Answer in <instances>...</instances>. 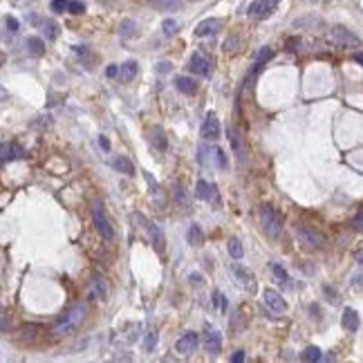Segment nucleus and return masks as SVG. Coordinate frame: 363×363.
I'll return each instance as SVG.
<instances>
[{
	"label": "nucleus",
	"instance_id": "1",
	"mask_svg": "<svg viewBox=\"0 0 363 363\" xmlns=\"http://www.w3.org/2000/svg\"><path fill=\"white\" fill-rule=\"evenodd\" d=\"M85 316H88V307H85V305H74L63 316H59V321L52 327V334H54V336H68V334L76 332V329L83 325Z\"/></svg>",
	"mask_w": 363,
	"mask_h": 363
},
{
	"label": "nucleus",
	"instance_id": "2",
	"mask_svg": "<svg viewBox=\"0 0 363 363\" xmlns=\"http://www.w3.org/2000/svg\"><path fill=\"white\" fill-rule=\"evenodd\" d=\"M260 222H262V229H265L271 238H278L280 231H283V218H280V213L276 211L274 207H269V204L260 207Z\"/></svg>",
	"mask_w": 363,
	"mask_h": 363
},
{
	"label": "nucleus",
	"instance_id": "3",
	"mask_svg": "<svg viewBox=\"0 0 363 363\" xmlns=\"http://www.w3.org/2000/svg\"><path fill=\"white\" fill-rule=\"evenodd\" d=\"M92 220H94V227H97V231L101 233L103 240H108V242L114 240V227L106 216V209H103L99 202L92 204Z\"/></svg>",
	"mask_w": 363,
	"mask_h": 363
},
{
	"label": "nucleus",
	"instance_id": "4",
	"mask_svg": "<svg viewBox=\"0 0 363 363\" xmlns=\"http://www.w3.org/2000/svg\"><path fill=\"white\" fill-rule=\"evenodd\" d=\"M296 236H298V240L303 242V245L312 247V249H325V245H327V238L312 227H298L296 229Z\"/></svg>",
	"mask_w": 363,
	"mask_h": 363
},
{
	"label": "nucleus",
	"instance_id": "5",
	"mask_svg": "<svg viewBox=\"0 0 363 363\" xmlns=\"http://www.w3.org/2000/svg\"><path fill=\"white\" fill-rule=\"evenodd\" d=\"M329 38H332L336 45H345V47H359L361 45V41H359V36L356 34H352L350 30H345L343 25H334L332 30H329Z\"/></svg>",
	"mask_w": 363,
	"mask_h": 363
},
{
	"label": "nucleus",
	"instance_id": "6",
	"mask_svg": "<svg viewBox=\"0 0 363 363\" xmlns=\"http://www.w3.org/2000/svg\"><path fill=\"white\" fill-rule=\"evenodd\" d=\"M189 72L198 74V76H211L213 68H211V59H207L204 54H200V52H193L189 59Z\"/></svg>",
	"mask_w": 363,
	"mask_h": 363
},
{
	"label": "nucleus",
	"instance_id": "7",
	"mask_svg": "<svg viewBox=\"0 0 363 363\" xmlns=\"http://www.w3.org/2000/svg\"><path fill=\"white\" fill-rule=\"evenodd\" d=\"M280 5V0H254L249 7V14L256 18V21H265L271 14L276 12V7Z\"/></svg>",
	"mask_w": 363,
	"mask_h": 363
},
{
	"label": "nucleus",
	"instance_id": "8",
	"mask_svg": "<svg viewBox=\"0 0 363 363\" xmlns=\"http://www.w3.org/2000/svg\"><path fill=\"white\" fill-rule=\"evenodd\" d=\"M144 229H146V233H148V240H150V245L155 247V251H157V254H164V251H166V238H164V231H161V227H159V224H155V222H150V220H146Z\"/></svg>",
	"mask_w": 363,
	"mask_h": 363
},
{
	"label": "nucleus",
	"instance_id": "9",
	"mask_svg": "<svg viewBox=\"0 0 363 363\" xmlns=\"http://www.w3.org/2000/svg\"><path fill=\"white\" fill-rule=\"evenodd\" d=\"M231 274H233V278H236L238 287H242L247 291H256V278H254V274H251L249 269H245V267H240V265H233Z\"/></svg>",
	"mask_w": 363,
	"mask_h": 363
},
{
	"label": "nucleus",
	"instance_id": "10",
	"mask_svg": "<svg viewBox=\"0 0 363 363\" xmlns=\"http://www.w3.org/2000/svg\"><path fill=\"white\" fill-rule=\"evenodd\" d=\"M202 137L207 141H216L220 139V121L216 117V112H209L202 121Z\"/></svg>",
	"mask_w": 363,
	"mask_h": 363
},
{
	"label": "nucleus",
	"instance_id": "11",
	"mask_svg": "<svg viewBox=\"0 0 363 363\" xmlns=\"http://www.w3.org/2000/svg\"><path fill=\"white\" fill-rule=\"evenodd\" d=\"M170 195H173V202L177 204L182 211H191V202H189V193H186L184 184L179 179H175L170 184Z\"/></svg>",
	"mask_w": 363,
	"mask_h": 363
},
{
	"label": "nucleus",
	"instance_id": "12",
	"mask_svg": "<svg viewBox=\"0 0 363 363\" xmlns=\"http://www.w3.org/2000/svg\"><path fill=\"white\" fill-rule=\"evenodd\" d=\"M198 343H200L198 334H195V332H186L184 336L177 341V345H175V347H177V352L182 356H189V354H193V352L198 350Z\"/></svg>",
	"mask_w": 363,
	"mask_h": 363
},
{
	"label": "nucleus",
	"instance_id": "13",
	"mask_svg": "<svg viewBox=\"0 0 363 363\" xmlns=\"http://www.w3.org/2000/svg\"><path fill=\"white\" fill-rule=\"evenodd\" d=\"M204 350L209 354H220L222 352V334L218 329H207V334H204Z\"/></svg>",
	"mask_w": 363,
	"mask_h": 363
},
{
	"label": "nucleus",
	"instance_id": "14",
	"mask_svg": "<svg viewBox=\"0 0 363 363\" xmlns=\"http://www.w3.org/2000/svg\"><path fill=\"white\" fill-rule=\"evenodd\" d=\"M220 30H222V21H220V18H207V21H202L195 27V36H200V38L213 36V34H218Z\"/></svg>",
	"mask_w": 363,
	"mask_h": 363
},
{
	"label": "nucleus",
	"instance_id": "15",
	"mask_svg": "<svg viewBox=\"0 0 363 363\" xmlns=\"http://www.w3.org/2000/svg\"><path fill=\"white\" fill-rule=\"evenodd\" d=\"M21 157H25V150L18 144H12V141L0 144V161H14V159H21Z\"/></svg>",
	"mask_w": 363,
	"mask_h": 363
},
{
	"label": "nucleus",
	"instance_id": "16",
	"mask_svg": "<svg viewBox=\"0 0 363 363\" xmlns=\"http://www.w3.org/2000/svg\"><path fill=\"white\" fill-rule=\"evenodd\" d=\"M227 135H229V141H231V148L236 152L238 159H245V137L240 135V130L236 128H227Z\"/></svg>",
	"mask_w": 363,
	"mask_h": 363
},
{
	"label": "nucleus",
	"instance_id": "17",
	"mask_svg": "<svg viewBox=\"0 0 363 363\" xmlns=\"http://www.w3.org/2000/svg\"><path fill=\"white\" fill-rule=\"evenodd\" d=\"M262 296H265V303L269 305L274 312L280 314V312H285V309H287V303H285L283 296H280L276 289H265V291H262Z\"/></svg>",
	"mask_w": 363,
	"mask_h": 363
},
{
	"label": "nucleus",
	"instance_id": "18",
	"mask_svg": "<svg viewBox=\"0 0 363 363\" xmlns=\"http://www.w3.org/2000/svg\"><path fill=\"white\" fill-rule=\"evenodd\" d=\"M195 195H198V200H204V202H213V200L218 198L216 184H209L207 179H200L198 186H195Z\"/></svg>",
	"mask_w": 363,
	"mask_h": 363
},
{
	"label": "nucleus",
	"instance_id": "19",
	"mask_svg": "<svg viewBox=\"0 0 363 363\" xmlns=\"http://www.w3.org/2000/svg\"><path fill=\"white\" fill-rule=\"evenodd\" d=\"M137 72H139V65H137V61H126V63L119 68V81L121 83H130L132 79L137 76Z\"/></svg>",
	"mask_w": 363,
	"mask_h": 363
},
{
	"label": "nucleus",
	"instance_id": "20",
	"mask_svg": "<svg viewBox=\"0 0 363 363\" xmlns=\"http://www.w3.org/2000/svg\"><path fill=\"white\" fill-rule=\"evenodd\" d=\"M175 88L182 94H195L198 92V81L193 76H175Z\"/></svg>",
	"mask_w": 363,
	"mask_h": 363
},
{
	"label": "nucleus",
	"instance_id": "21",
	"mask_svg": "<svg viewBox=\"0 0 363 363\" xmlns=\"http://www.w3.org/2000/svg\"><path fill=\"white\" fill-rule=\"evenodd\" d=\"M343 327L347 329V332H356L359 329V312L352 307H345V312H343Z\"/></svg>",
	"mask_w": 363,
	"mask_h": 363
},
{
	"label": "nucleus",
	"instance_id": "22",
	"mask_svg": "<svg viewBox=\"0 0 363 363\" xmlns=\"http://www.w3.org/2000/svg\"><path fill=\"white\" fill-rule=\"evenodd\" d=\"M106 296H108V287H106V283H103V278L94 276L92 278V289H90V298L92 300H106Z\"/></svg>",
	"mask_w": 363,
	"mask_h": 363
},
{
	"label": "nucleus",
	"instance_id": "23",
	"mask_svg": "<svg viewBox=\"0 0 363 363\" xmlns=\"http://www.w3.org/2000/svg\"><path fill=\"white\" fill-rule=\"evenodd\" d=\"M186 240H189L193 247H202L204 233H202V229H200V224H191L189 233H186Z\"/></svg>",
	"mask_w": 363,
	"mask_h": 363
},
{
	"label": "nucleus",
	"instance_id": "24",
	"mask_svg": "<svg viewBox=\"0 0 363 363\" xmlns=\"http://www.w3.org/2000/svg\"><path fill=\"white\" fill-rule=\"evenodd\" d=\"M137 34V23L135 21H121V25H119V36L123 38V41H128V38H132Z\"/></svg>",
	"mask_w": 363,
	"mask_h": 363
},
{
	"label": "nucleus",
	"instance_id": "25",
	"mask_svg": "<svg viewBox=\"0 0 363 363\" xmlns=\"http://www.w3.org/2000/svg\"><path fill=\"white\" fill-rule=\"evenodd\" d=\"M114 168L123 175H135V164H132L128 157H117V159H114Z\"/></svg>",
	"mask_w": 363,
	"mask_h": 363
},
{
	"label": "nucleus",
	"instance_id": "26",
	"mask_svg": "<svg viewBox=\"0 0 363 363\" xmlns=\"http://www.w3.org/2000/svg\"><path fill=\"white\" fill-rule=\"evenodd\" d=\"M27 47H30V52L34 56H43V54H45V41H43V38H38V36H30V38H27Z\"/></svg>",
	"mask_w": 363,
	"mask_h": 363
},
{
	"label": "nucleus",
	"instance_id": "27",
	"mask_svg": "<svg viewBox=\"0 0 363 363\" xmlns=\"http://www.w3.org/2000/svg\"><path fill=\"white\" fill-rule=\"evenodd\" d=\"M41 332H43L41 325H25V327L21 329V338H23L25 343H32V341H36Z\"/></svg>",
	"mask_w": 363,
	"mask_h": 363
},
{
	"label": "nucleus",
	"instance_id": "28",
	"mask_svg": "<svg viewBox=\"0 0 363 363\" xmlns=\"http://www.w3.org/2000/svg\"><path fill=\"white\" fill-rule=\"evenodd\" d=\"M229 254H231L233 260L245 258V247H242V242L238 238H229Z\"/></svg>",
	"mask_w": 363,
	"mask_h": 363
},
{
	"label": "nucleus",
	"instance_id": "29",
	"mask_svg": "<svg viewBox=\"0 0 363 363\" xmlns=\"http://www.w3.org/2000/svg\"><path fill=\"white\" fill-rule=\"evenodd\" d=\"M152 144L157 146V150H166V148H168V139H166L164 130H161L159 126L152 128Z\"/></svg>",
	"mask_w": 363,
	"mask_h": 363
},
{
	"label": "nucleus",
	"instance_id": "30",
	"mask_svg": "<svg viewBox=\"0 0 363 363\" xmlns=\"http://www.w3.org/2000/svg\"><path fill=\"white\" fill-rule=\"evenodd\" d=\"M222 50H224V54H236L238 50H240V36H229L227 41L222 43Z\"/></svg>",
	"mask_w": 363,
	"mask_h": 363
},
{
	"label": "nucleus",
	"instance_id": "31",
	"mask_svg": "<svg viewBox=\"0 0 363 363\" xmlns=\"http://www.w3.org/2000/svg\"><path fill=\"white\" fill-rule=\"evenodd\" d=\"M161 30H164L166 36H173V34H177L179 32V23L175 21V18H166V21L161 23Z\"/></svg>",
	"mask_w": 363,
	"mask_h": 363
},
{
	"label": "nucleus",
	"instance_id": "32",
	"mask_svg": "<svg viewBox=\"0 0 363 363\" xmlns=\"http://www.w3.org/2000/svg\"><path fill=\"white\" fill-rule=\"evenodd\" d=\"M157 9H164V12H170V9H179L182 0H152Z\"/></svg>",
	"mask_w": 363,
	"mask_h": 363
},
{
	"label": "nucleus",
	"instance_id": "33",
	"mask_svg": "<svg viewBox=\"0 0 363 363\" xmlns=\"http://www.w3.org/2000/svg\"><path fill=\"white\" fill-rule=\"evenodd\" d=\"M213 157H216V164L220 170H227L229 168V159H227V152L222 150V148H216L213 150Z\"/></svg>",
	"mask_w": 363,
	"mask_h": 363
},
{
	"label": "nucleus",
	"instance_id": "34",
	"mask_svg": "<svg viewBox=\"0 0 363 363\" xmlns=\"http://www.w3.org/2000/svg\"><path fill=\"white\" fill-rule=\"evenodd\" d=\"M321 356H323L321 350L312 345V347H307V350H305L303 354H300V359H303V361H321Z\"/></svg>",
	"mask_w": 363,
	"mask_h": 363
},
{
	"label": "nucleus",
	"instance_id": "35",
	"mask_svg": "<svg viewBox=\"0 0 363 363\" xmlns=\"http://www.w3.org/2000/svg\"><path fill=\"white\" fill-rule=\"evenodd\" d=\"M271 271H274V276H276V278H278L283 285H287V283H289V276H287V271H285L283 267L278 265V262H274V265H271Z\"/></svg>",
	"mask_w": 363,
	"mask_h": 363
},
{
	"label": "nucleus",
	"instance_id": "36",
	"mask_svg": "<svg viewBox=\"0 0 363 363\" xmlns=\"http://www.w3.org/2000/svg\"><path fill=\"white\" fill-rule=\"evenodd\" d=\"M45 36H47V41H54V38L59 36V25H56L54 21H45Z\"/></svg>",
	"mask_w": 363,
	"mask_h": 363
},
{
	"label": "nucleus",
	"instance_id": "37",
	"mask_svg": "<svg viewBox=\"0 0 363 363\" xmlns=\"http://www.w3.org/2000/svg\"><path fill=\"white\" fill-rule=\"evenodd\" d=\"M157 338H159V336H157V332H148V334H146V338H144V350H146V352L155 350Z\"/></svg>",
	"mask_w": 363,
	"mask_h": 363
},
{
	"label": "nucleus",
	"instance_id": "38",
	"mask_svg": "<svg viewBox=\"0 0 363 363\" xmlns=\"http://www.w3.org/2000/svg\"><path fill=\"white\" fill-rule=\"evenodd\" d=\"M68 12H70V14H76V16H79V14L85 12V5L81 3V0H72V3L68 0Z\"/></svg>",
	"mask_w": 363,
	"mask_h": 363
},
{
	"label": "nucleus",
	"instance_id": "39",
	"mask_svg": "<svg viewBox=\"0 0 363 363\" xmlns=\"http://www.w3.org/2000/svg\"><path fill=\"white\" fill-rule=\"evenodd\" d=\"M213 305H216V307H220L222 309V312H227V298H224L222 296V291H213Z\"/></svg>",
	"mask_w": 363,
	"mask_h": 363
},
{
	"label": "nucleus",
	"instance_id": "40",
	"mask_svg": "<svg viewBox=\"0 0 363 363\" xmlns=\"http://www.w3.org/2000/svg\"><path fill=\"white\" fill-rule=\"evenodd\" d=\"M271 56H274V52H271V47H262V50H260V54H258V61H256V63L265 65L267 61L271 59Z\"/></svg>",
	"mask_w": 363,
	"mask_h": 363
},
{
	"label": "nucleus",
	"instance_id": "41",
	"mask_svg": "<svg viewBox=\"0 0 363 363\" xmlns=\"http://www.w3.org/2000/svg\"><path fill=\"white\" fill-rule=\"evenodd\" d=\"M68 9V0H52V12L54 14H63Z\"/></svg>",
	"mask_w": 363,
	"mask_h": 363
},
{
	"label": "nucleus",
	"instance_id": "42",
	"mask_svg": "<svg viewBox=\"0 0 363 363\" xmlns=\"http://www.w3.org/2000/svg\"><path fill=\"white\" fill-rule=\"evenodd\" d=\"M9 329H12V321H9L7 314L0 312V332H9Z\"/></svg>",
	"mask_w": 363,
	"mask_h": 363
},
{
	"label": "nucleus",
	"instance_id": "43",
	"mask_svg": "<svg viewBox=\"0 0 363 363\" xmlns=\"http://www.w3.org/2000/svg\"><path fill=\"white\" fill-rule=\"evenodd\" d=\"M144 177H146V182H148V186H150L152 193H157V191H159V186H157V182L150 177V173H144Z\"/></svg>",
	"mask_w": 363,
	"mask_h": 363
},
{
	"label": "nucleus",
	"instance_id": "44",
	"mask_svg": "<svg viewBox=\"0 0 363 363\" xmlns=\"http://www.w3.org/2000/svg\"><path fill=\"white\" fill-rule=\"evenodd\" d=\"M198 152H200V161L202 164H207V155H209V148H207V144H202L198 148Z\"/></svg>",
	"mask_w": 363,
	"mask_h": 363
},
{
	"label": "nucleus",
	"instance_id": "45",
	"mask_svg": "<svg viewBox=\"0 0 363 363\" xmlns=\"http://www.w3.org/2000/svg\"><path fill=\"white\" fill-rule=\"evenodd\" d=\"M189 280L195 285V287H202V276H200V274H191Z\"/></svg>",
	"mask_w": 363,
	"mask_h": 363
},
{
	"label": "nucleus",
	"instance_id": "46",
	"mask_svg": "<svg viewBox=\"0 0 363 363\" xmlns=\"http://www.w3.org/2000/svg\"><path fill=\"white\" fill-rule=\"evenodd\" d=\"M245 356H247V354H245V350H238L236 354L231 356V361H233V363H242V361H245Z\"/></svg>",
	"mask_w": 363,
	"mask_h": 363
},
{
	"label": "nucleus",
	"instance_id": "47",
	"mask_svg": "<svg viewBox=\"0 0 363 363\" xmlns=\"http://www.w3.org/2000/svg\"><path fill=\"white\" fill-rule=\"evenodd\" d=\"M7 27H9V32H18V21L9 16V18H7Z\"/></svg>",
	"mask_w": 363,
	"mask_h": 363
},
{
	"label": "nucleus",
	"instance_id": "48",
	"mask_svg": "<svg viewBox=\"0 0 363 363\" xmlns=\"http://www.w3.org/2000/svg\"><path fill=\"white\" fill-rule=\"evenodd\" d=\"M157 72H161V74L170 72V63H168V61H164V63H159V65H157Z\"/></svg>",
	"mask_w": 363,
	"mask_h": 363
},
{
	"label": "nucleus",
	"instance_id": "49",
	"mask_svg": "<svg viewBox=\"0 0 363 363\" xmlns=\"http://www.w3.org/2000/svg\"><path fill=\"white\" fill-rule=\"evenodd\" d=\"M117 72H119L117 65H108V68H106V76H110V79H114V76H117Z\"/></svg>",
	"mask_w": 363,
	"mask_h": 363
},
{
	"label": "nucleus",
	"instance_id": "50",
	"mask_svg": "<svg viewBox=\"0 0 363 363\" xmlns=\"http://www.w3.org/2000/svg\"><path fill=\"white\" fill-rule=\"evenodd\" d=\"M99 144H101V148H103V150H110V141H108V139H106V137H103V135L99 137Z\"/></svg>",
	"mask_w": 363,
	"mask_h": 363
},
{
	"label": "nucleus",
	"instance_id": "51",
	"mask_svg": "<svg viewBox=\"0 0 363 363\" xmlns=\"http://www.w3.org/2000/svg\"><path fill=\"white\" fill-rule=\"evenodd\" d=\"M354 229L361 231V211H356V216H354Z\"/></svg>",
	"mask_w": 363,
	"mask_h": 363
},
{
	"label": "nucleus",
	"instance_id": "52",
	"mask_svg": "<svg viewBox=\"0 0 363 363\" xmlns=\"http://www.w3.org/2000/svg\"><path fill=\"white\" fill-rule=\"evenodd\" d=\"M5 61H7V56H5V52H0V65H5Z\"/></svg>",
	"mask_w": 363,
	"mask_h": 363
}]
</instances>
